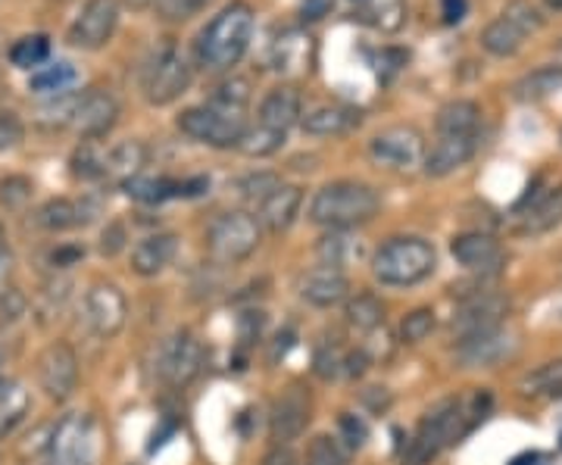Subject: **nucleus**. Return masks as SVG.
<instances>
[{"mask_svg": "<svg viewBox=\"0 0 562 465\" xmlns=\"http://www.w3.org/2000/svg\"><path fill=\"white\" fill-rule=\"evenodd\" d=\"M306 465H347V453L328 434H316L306 446Z\"/></svg>", "mask_w": 562, "mask_h": 465, "instance_id": "79ce46f5", "label": "nucleus"}, {"mask_svg": "<svg viewBox=\"0 0 562 465\" xmlns=\"http://www.w3.org/2000/svg\"><path fill=\"white\" fill-rule=\"evenodd\" d=\"M81 94H54L50 103L41 106V122H50V125H72L76 116V106H79Z\"/></svg>", "mask_w": 562, "mask_h": 465, "instance_id": "a18cd8bd", "label": "nucleus"}, {"mask_svg": "<svg viewBox=\"0 0 562 465\" xmlns=\"http://www.w3.org/2000/svg\"><path fill=\"white\" fill-rule=\"evenodd\" d=\"M360 122V113L350 110V106H341V103H325V106H316L303 116V132L306 135H319V138H328V135H344L347 128H353Z\"/></svg>", "mask_w": 562, "mask_h": 465, "instance_id": "b1692460", "label": "nucleus"}, {"mask_svg": "<svg viewBox=\"0 0 562 465\" xmlns=\"http://www.w3.org/2000/svg\"><path fill=\"white\" fill-rule=\"evenodd\" d=\"M103 160H106V154H98V150L91 147V141H88L79 154L72 157V172L81 175V179H101V175H106Z\"/></svg>", "mask_w": 562, "mask_h": 465, "instance_id": "de8ad7c7", "label": "nucleus"}, {"mask_svg": "<svg viewBox=\"0 0 562 465\" xmlns=\"http://www.w3.org/2000/svg\"><path fill=\"white\" fill-rule=\"evenodd\" d=\"M10 279H13V257L0 253V297L10 291Z\"/></svg>", "mask_w": 562, "mask_h": 465, "instance_id": "13d9d810", "label": "nucleus"}, {"mask_svg": "<svg viewBox=\"0 0 562 465\" xmlns=\"http://www.w3.org/2000/svg\"><path fill=\"white\" fill-rule=\"evenodd\" d=\"M284 147V132H276L269 125H257V128H247L244 138L238 141V150L244 157H254V160H262V157H272Z\"/></svg>", "mask_w": 562, "mask_h": 465, "instance_id": "72a5a7b5", "label": "nucleus"}, {"mask_svg": "<svg viewBox=\"0 0 562 465\" xmlns=\"http://www.w3.org/2000/svg\"><path fill=\"white\" fill-rule=\"evenodd\" d=\"M438 253L425 238H391L372 257L375 279L387 287H413L431 279Z\"/></svg>", "mask_w": 562, "mask_h": 465, "instance_id": "7ed1b4c3", "label": "nucleus"}, {"mask_svg": "<svg viewBox=\"0 0 562 465\" xmlns=\"http://www.w3.org/2000/svg\"><path fill=\"white\" fill-rule=\"evenodd\" d=\"M475 150H479V135H441L431 154H425V175L443 179L472 160Z\"/></svg>", "mask_w": 562, "mask_h": 465, "instance_id": "a211bd4d", "label": "nucleus"}, {"mask_svg": "<svg viewBox=\"0 0 562 465\" xmlns=\"http://www.w3.org/2000/svg\"><path fill=\"white\" fill-rule=\"evenodd\" d=\"M516 341L509 334L497 331H487V334H475V338H465L457 347V360L462 368H491V365L503 363L506 356H513Z\"/></svg>", "mask_w": 562, "mask_h": 465, "instance_id": "6ab92c4d", "label": "nucleus"}, {"mask_svg": "<svg viewBox=\"0 0 562 465\" xmlns=\"http://www.w3.org/2000/svg\"><path fill=\"white\" fill-rule=\"evenodd\" d=\"M254 38V10L250 3L235 0L222 7L198 38V60L210 72H225L238 66Z\"/></svg>", "mask_w": 562, "mask_h": 465, "instance_id": "f257e3e1", "label": "nucleus"}, {"mask_svg": "<svg viewBox=\"0 0 562 465\" xmlns=\"http://www.w3.org/2000/svg\"><path fill=\"white\" fill-rule=\"evenodd\" d=\"M76 81V69L69 66V63H54V66H47V69H41L32 76V91L35 94H63V91H69V84Z\"/></svg>", "mask_w": 562, "mask_h": 465, "instance_id": "ea45409f", "label": "nucleus"}, {"mask_svg": "<svg viewBox=\"0 0 562 465\" xmlns=\"http://www.w3.org/2000/svg\"><path fill=\"white\" fill-rule=\"evenodd\" d=\"M560 57H562V41H560Z\"/></svg>", "mask_w": 562, "mask_h": 465, "instance_id": "0e129e2a", "label": "nucleus"}, {"mask_svg": "<svg viewBox=\"0 0 562 465\" xmlns=\"http://www.w3.org/2000/svg\"><path fill=\"white\" fill-rule=\"evenodd\" d=\"M191 88V63L176 47H162L144 69V98L150 106H169Z\"/></svg>", "mask_w": 562, "mask_h": 465, "instance_id": "423d86ee", "label": "nucleus"}, {"mask_svg": "<svg viewBox=\"0 0 562 465\" xmlns=\"http://www.w3.org/2000/svg\"><path fill=\"white\" fill-rule=\"evenodd\" d=\"M120 122V101L103 91V88H91L79 98L76 116H72V128L79 132L85 141H98L106 132H113V125Z\"/></svg>", "mask_w": 562, "mask_h": 465, "instance_id": "4468645a", "label": "nucleus"}, {"mask_svg": "<svg viewBox=\"0 0 562 465\" xmlns=\"http://www.w3.org/2000/svg\"><path fill=\"white\" fill-rule=\"evenodd\" d=\"M0 253H10V247H7V228L0 223Z\"/></svg>", "mask_w": 562, "mask_h": 465, "instance_id": "680f3d73", "label": "nucleus"}, {"mask_svg": "<svg viewBox=\"0 0 562 465\" xmlns=\"http://www.w3.org/2000/svg\"><path fill=\"white\" fill-rule=\"evenodd\" d=\"M465 16V0H443V22L457 25Z\"/></svg>", "mask_w": 562, "mask_h": 465, "instance_id": "4d7b16f0", "label": "nucleus"}, {"mask_svg": "<svg viewBox=\"0 0 562 465\" xmlns=\"http://www.w3.org/2000/svg\"><path fill=\"white\" fill-rule=\"evenodd\" d=\"M32 194H35V184H32V179H25V175H7L0 182V203L7 209H22L25 203L32 201Z\"/></svg>", "mask_w": 562, "mask_h": 465, "instance_id": "49530a36", "label": "nucleus"}, {"mask_svg": "<svg viewBox=\"0 0 562 465\" xmlns=\"http://www.w3.org/2000/svg\"><path fill=\"white\" fill-rule=\"evenodd\" d=\"M435 325H438V319H435V309H413V313L403 319L401 338L406 341V344H419V341H425V338L435 331Z\"/></svg>", "mask_w": 562, "mask_h": 465, "instance_id": "c03bdc74", "label": "nucleus"}, {"mask_svg": "<svg viewBox=\"0 0 562 465\" xmlns=\"http://www.w3.org/2000/svg\"><path fill=\"white\" fill-rule=\"evenodd\" d=\"M38 385L50 400H66L79 385V356L66 341H54L41 350Z\"/></svg>", "mask_w": 562, "mask_h": 465, "instance_id": "9d476101", "label": "nucleus"}, {"mask_svg": "<svg viewBox=\"0 0 562 465\" xmlns=\"http://www.w3.org/2000/svg\"><path fill=\"white\" fill-rule=\"evenodd\" d=\"M501 16L516 22L525 35H535V32H541L543 29V13L531 3V0H509V3L503 7Z\"/></svg>", "mask_w": 562, "mask_h": 465, "instance_id": "37998d69", "label": "nucleus"}, {"mask_svg": "<svg viewBox=\"0 0 562 465\" xmlns=\"http://www.w3.org/2000/svg\"><path fill=\"white\" fill-rule=\"evenodd\" d=\"M103 166H106L110 179L125 184L128 179L140 175V169L147 166V147H144V141H120L106 154Z\"/></svg>", "mask_w": 562, "mask_h": 465, "instance_id": "c85d7f7f", "label": "nucleus"}, {"mask_svg": "<svg viewBox=\"0 0 562 465\" xmlns=\"http://www.w3.org/2000/svg\"><path fill=\"white\" fill-rule=\"evenodd\" d=\"M316 250H319L322 265H331V269H344L347 263L360 260V243L353 241V238H347L344 231L325 235Z\"/></svg>", "mask_w": 562, "mask_h": 465, "instance_id": "c9c22d12", "label": "nucleus"}, {"mask_svg": "<svg viewBox=\"0 0 562 465\" xmlns=\"http://www.w3.org/2000/svg\"><path fill=\"white\" fill-rule=\"evenodd\" d=\"M525 394H547V397H562V360L557 363H543L538 365L531 375L522 378Z\"/></svg>", "mask_w": 562, "mask_h": 465, "instance_id": "a19ab883", "label": "nucleus"}, {"mask_svg": "<svg viewBox=\"0 0 562 465\" xmlns=\"http://www.w3.org/2000/svg\"><path fill=\"white\" fill-rule=\"evenodd\" d=\"M57 3H66V0H57Z\"/></svg>", "mask_w": 562, "mask_h": 465, "instance_id": "69168bd1", "label": "nucleus"}, {"mask_svg": "<svg viewBox=\"0 0 562 465\" xmlns=\"http://www.w3.org/2000/svg\"><path fill=\"white\" fill-rule=\"evenodd\" d=\"M122 3H125V7H128V10H147V7H154V3H157V0H122Z\"/></svg>", "mask_w": 562, "mask_h": 465, "instance_id": "052dcab7", "label": "nucleus"}, {"mask_svg": "<svg viewBox=\"0 0 562 465\" xmlns=\"http://www.w3.org/2000/svg\"><path fill=\"white\" fill-rule=\"evenodd\" d=\"M509 313V300L497 294V291H487V294H475L472 300H465L462 309L453 319V331L460 334V341L465 338H475V334H487V331H497Z\"/></svg>", "mask_w": 562, "mask_h": 465, "instance_id": "2eb2a0df", "label": "nucleus"}, {"mask_svg": "<svg viewBox=\"0 0 562 465\" xmlns=\"http://www.w3.org/2000/svg\"><path fill=\"white\" fill-rule=\"evenodd\" d=\"M179 132L188 135L191 141L206 144V147H238V141L244 138V116H228V113H220L213 106H188L181 110L179 116Z\"/></svg>", "mask_w": 562, "mask_h": 465, "instance_id": "0eeeda50", "label": "nucleus"}, {"mask_svg": "<svg viewBox=\"0 0 562 465\" xmlns=\"http://www.w3.org/2000/svg\"><path fill=\"white\" fill-rule=\"evenodd\" d=\"M438 135H482V106L475 101H450L438 110Z\"/></svg>", "mask_w": 562, "mask_h": 465, "instance_id": "393cba45", "label": "nucleus"}, {"mask_svg": "<svg viewBox=\"0 0 562 465\" xmlns=\"http://www.w3.org/2000/svg\"><path fill=\"white\" fill-rule=\"evenodd\" d=\"M262 465H294V453L288 450V444L284 446H276L266 460H262Z\"/></svg>", "mask_w": 562, "mask_h": 465, "instance_id": "bf43d9fd", "label": "nucleus"}, {"mask_svg": "<svg viewBox=\"0 0 562 465\" xmlns=\"http://www.w3.org/2000/svg\"><path fill=\"white\" fill-rule=\"evenodd\" d=\"M543 3H547L550 10H562V0H543Z\"/></svg>", "mask_w": 562, "mask_h": 465, "instance_id": "e2e57ef3", "label": "nucleus"}, {"mask_svg": "<svg viewBox=\"0 0 562 465\" xmlns=\"http://www.w3.org/2000/svg\"><path fill=\"white\" fill-rule=\"evenodd\" d=\"M272 188H279V182L272 179V175H257V179H247L244 182V197H250V201L260 203Z\"/></svg>", "mask_w": 562, "mask_h": 465, "instance_id": "864d4df0", "label": "nucleus"}, {"mask_svg": "<svg viewBox=\"0 0 562 465\" xmlns=\"http://www.w3.org/2000/svg\"><path fill=\"white\" fill-rule=\"evenodd\" d=\"M341 428L344 434H347V444L362 446V441H366V426H362L357 416H341Z\"/></svg>", "mask_w": 562, "mask_h": 465, "instance_id": "6e6d98bb", "label": "nucleus"}, {"mask_svg": "<svg viewBox=\"0 0 562 465\" xmlns=\"http://www.w3.org/2000/svg\"><path fill=\"white\" fill-rule=\"evenodd\" d=\"M310 38H301L297 32H284L276 44H272V69L279 72H294L306 66V44Z\"/></svg>", "mask_w": 562, "mask_h": 465, "instance_id": "f704fd0d", "label": "nucleus"}, {"mask_svg": "<svg viewBox=\"0 0 562 465\" xmlns=\"http://www.w3.org/2000/svg\"><path fill=\"white\" fill-rule=\"evenodd\" d=\"M125 194L140 203H162L169 197H179L181 182H169V179H147V175H135L125 182Z\"/></svg>", "mask_w": 562, "mask_h": 465, "instance_id": "e433bc0d", "label": "nucleus"}, {"mask_svg": "<svg viewBox=\"0 0 562 465\" xmlns=\"http://www.w3.org/2000/svg\"><path fill=\"white\" fill-rule=\"evenodd\" d=\"M301 203L303 191L297 184H279V188H272V191L257 203V206H260V209H257V223L279 235V231L294 225L297 213H301Z\"/></svg>", "mask_w": 562, "mask_h": 465, "instance_id": "aec40b11", "label": "nucleus"}, {"mask_svg": "<svg viewBox=\"0 0 562 465\" xmlns=\"http://www.w3.org/2000/svg\"><path fill=\"white\" fill-rule=\"evenodd\" d=\"M347 291H350V284H347V275H344L341 269H331V265H319V269H313L306 279H303V300L313 306H335L341 304L344 297H347Z\"/></svg>", "mask_w": 562, "mask_h": 465, "instance_id": "5701e85b", "label": "nucleus"}, {"mask_svg": "<svg viewBox=\"0 0 562 465\" xmlns=\"http://www.w3.org/2000/svg\"><path fill=\"white\" fill-rule=\"evenodd\" d=\"M347 322L353 325L357 331H375L379 325H384L382 300L372 297V294H360L357 300L347 304Z\"/></svg>", "mask_w": 562, "mask_h": 465, "instance_id": "58836bf2", "label": "nucleus"}, {"mask_svg": "<svg viewBox=\"0 0 562 465\" xmlns=\"http://www.w3.org/2000/svg\"><path fill=\"white\" fill-rule=\"evenodd\" d=\"M301 116H303V98L294 84H279V88H272V91L262 98L260 125H269V128H276V132H284V135H288V128H291L294 122H301Z\"/></svg>", "mask_w": 562, "mask_h": 465, "instance_id": "4be33fe9", "label": "nucleus"}, {"mask_svg": "<svg viewBox=\"0 0 562 465\" xmlns=\"http://www.w3.org/2000/svg\"><path fill=\"white\" fill-rule=\"evenodd\" d=\"M22 313H25V297H22L16 287H10V291L0 297V319H3V322H16Z\"/></svg>", "mask_w": 562, "mask_h": 465, "instance_id": "3c124183", "label": "nucleus"}, {"mask_svg": "<svg viewBox=\"0 0 562 465\" xmlns=\"http://www.w3.org/2000/svg\"><path fill=\"white\" fill-rule=\"evenodd\" d=\"M203 365V344L188 331L181 328L176 331L166 344H162L160 353V375L166 385L184 387L191 385L198 378Z\"/></svg>", "mask_w": 562, "mask_h": 465, "instance_id": "f8f14e48", "label": "nucleus"}, {"mask_svg": "<svg viewBox=\"0 0 562 465\" xmlns=\"http://www.w3.org/2000/svg\"><path fill=\"white\" fill-rule=\"evenodd\" d=\"M122 247H125V228H122L120 223L106 225V231H103V238H101L103 257H116Z\"/></svg>", "mask_w": 562, "mask_h": 465, "instance_id": "603ef678", "label": "nucleus"}, {"mask_svg": "<svg viewBox=\"0 0 562 465\" xmlns=\"http://www.w3.org/2000/svg\"><path fill=\"white\" fill-rule=\"evenodd\" d=\"M85 319L98 338H116L125 328V319H128L125 294L110 282L91 284L85 294Z\"/></svg>", "mask_w": 562, "mask_h": 465, "instance_id": "9b49d317", "label": "nucleus"}, {"mask_svg": "<svg viewBox=\"0 0 562 465\" xmlns=\"http://www.w3.org/2000/svg\"><path fill=\"white\" fill-rule=\"evenodd\" d=\"M176 253H179V238L176 235H169V231L147 235L132 250V269L140 279H154V275H160L162 269L176 260Z\"/></svg>", "mask_w": 562, "mask_h": 465, "instance_id": "412c9836", "label": "nucleus"}, {"mask_svg": "<svg viewBox=\"0 0 562 465\" xmlns=\"http://www.w3.org/2000/svg\"><path fill=\"white\" fill-rule=\"evenodd\" d=\"M525 38L528 35H525L516 22L506 20V16H497V20H491L484 25L482 47L491 57H516L522 50Z\"/></svg>", "mask_w": 562, "mask_h": 465, "instance_id": "bb28decb", "label": "nucleus"}, {"mask_svg": "<svg viewBox=\"0 0 562 465\" xmlns=\"http://www.w3.org/2000/svg\"><path fill=\"white\" fill-rule=\"evenodd\" d=\"M516 98L525 103H535V101H547V98H553V94H560L562 91V66H543V69H535L531 76H525V79L516 81Z\"/></svg>", "mask_w": 562, "mask_h": 465, "instance_id": "c756f323", "label": "nucleus"}, {"mask_svg": "<svg viewBox=\"0 0 562 465\" xmlns=\"http://www.w3.org/2000/svg\"><path fill=\"white\" fill-rule=\"evenodd\" d=\"M29 406H32L29 390L20 382H10V378L3 382L0 378V438L20 426L22 419H25V412H29Z\"/></svg>", "mask_w": 562, "mask_h": 465, "instance_id": "7c9ffc66", "label": "nucleus"}, {"mask_svg": "<svg viewBox=\"0 0 562 465\" xmlns=\"http://www.w3.org/2000/svg\"><path fill=\"white\" fill-rule=\"evenodd\" d=\"M247 103H250V81L241 79V76H232V79L220 81L213 88L206 106H213L220 113H228V116H244Z\"/></svg>", "mask_w": 562, "mask_h": 465, "instance_id": "473e14b6", "label": "nucleus"}, {"mask_svg": "<svg viewBox=\"0 0 562 465\" xmlns=\"http://www.w3.org/2000/svg\"><path fill=\"white\" fill-rule=\"evenodd\" d=\"M120 25V0H88L69 25V44L79 50H101Z\"/></svg>", "mask_w": 562, "mask_h": 465, "instance_id": "1a4fd4ad", "label": "nucleus"}, {"mask_svg": "<svg viewBox=\"0 0 562 465\" xmlns=\"http://www.w3.org/2000/svg\"><path fill=\"white\" fill-rule=\"evenodd\" d=\"M360 20L382 35H397L409 20V7L406 0H362Z\"/></svg>", "mask_w": 562, "mask_h": 465, "instance_id": "a878e982", "label": "nucleus"}, {"mask_svg": "<svg viewBox=\"0 0 562 465\" xmlns=\"http://www.w3.org/2000/svg\"><path fill=\"white\" fill-rule=\"evenodd\" d=\"M81 223H88V213L69 197H54L38 209V225L47 231H69Z\"/></svg>", "mask_w": 562, "mask_h": 465, "instance_id": "2f4dec72", "label": "nucleus"}, {"mask_svg": "<svg viewBox=\"0 0 562 465\" xmlns=\"http://www.w3.org/2000/svg\"><path fill=\"white\" fill-rule=\"evenodd\" d=\"M50 57V38L47 35H25L10 47V63L16 69H38Z\"/></svg>", "mask_w": 562, "mask_h": 465, "instance_id": "4c0bfd02", "label": "nucleus"}, {"mask_svg": "<svg viewBox=\"0 0 562 465\" xmlns=\"http://www.w3.org/2000/svg\"><path fill=\"white\" fill-rule=\"evenodd\" d=\"M313 416V397L303 385H291L281 390V397L272 404V416H269V431L272 441L279 444H291L294 438H301Z\"/></svg>", "mask_w": 562, "mask_h": 465, "instance_id": "ddd939ff", "label": "nucleus"}, {"mask_svg": "<svg viewBox=\"0 0 562 465\" xmlns=\"http://www.w3.org/2000/svg\"><path fill=\"white\" fill-rule=\"evenodd\" d=\"M335 7V0H303L301 3V20L303 22H316L322 16H328Z\"/></svg>", "mask_w": 562, "mask_h": 465, "instance_id": "5fc2aeb1", "label": "nucleus"}, {"mask_svg": "<svg viewBox=\"0 0 562 465\" xmlns=\"http://www.w3.org/2000/svg\"><path fill=\"white\" fill-rule=\"evenodd\" d=\"M25 141V125L13 110H0V154Z\"/></svg>", "mask_w": 562, "mask_h": 465, "instance_id": "09e8293b", "label": "nucleus"}, {"mask_svg": "<svg viewBox=\"0 0 562 465\" xmlns=\"http://www.w3.org/2000/svg\"><path fill=\"white\" fill-rule=\"evenodd\" d=\"M262 225L250 213H222L206 231V247L216 263H241L260 247Z\"/></svg>", "mask_w": 562, "mask_h": 465, "instance_id": "39448f33", "label": "nucleus"}, {"mask_svg": "<svg viewBox=\"0 0 562 465\" xmlns=\"http://www.w3.org/2000/svg\"><path fill=\"white\" fill-rule=\"evenodd\" d=\"M450 253L469 272H497L503 265V247L484 231H465L450 241Z\"/></svg>", "mask_w": 562, "mask_h": 465, "instance_id": "f3484780", "label": "nucleus"}, {"mask_svg": "<svg viewBox=\"0 0 562 465\" xmlns=\"http://www.w3.org/2000/svg\"><path fill=\"white\" fill-rule=\"evenodd\" d=\"M557 225H562V188H553L547 197H541V201L535 203L528 213L522 216V223H519V235H547L550 228H557Z\"/></svg>", "mask_w": 562, "mask_h": 465, "instance_id": "cd10ccee", "label": "nucleus"}, {"mask_svg": "<svg viewBox=\"0 0 562 465\" xmlns=\"http://www.w3.org/2000/svg\"><path fill=\"white\" fill-rule=\"evenodd\" d=\"M382 206V197L366 182H331L316 191L310 203V219L331 231H347L353 225L369 223Z\"/></svg>", "mask_w": 562, "mask_h": 465, "instance_id": "f03ea898", "label": "nucleus"}, {"mask_svg": "<svg viewBox=\"0 0 562 465\" xmlns=\"http://www.w3.org/2000/svg\"><path fill=\"white\" fill-rule=\"evenodd\" d=\"M369 157L384 169L409 172L425 162V138L413 125H391L369 141Z\"/></svg>", "mask_w": 562, "mask_h": 465, "instance_id": "6e6552de", "label": "nucleus"}, {"mask_svg": "<svg viewBox=\"0 0 562 465\" xmlns=\"http://www.w3.org/2000/svg\"><path fill=\"white\" fill-rule=\"evenodd\" d=\"M91 426L85 416H66L50 438V465H88Z\"/></svg>", "mask_w": 562, "mask_h": 465, "instance_id": "dca6fc26", "label": "nucleus"}, {"mask_svg": "<svg viewBox=\"0 0 562 465\" xmlns=\"http://www.w3.org/2000/svg\"><path fill=\"white\" fill-rule=\"evenodd\" d=\"M462 434V404L460 400H443L435 406L422 426L416 428L413 441L403 450V465H428L443 446H450Z\"/></svg>", "mask_w": 562, "mask_h": 465, "instance_id": "20e7f679", "label": "nucleus"}, {"mask_svg": "<svg viewBox=\"0 0 562 465\" xmlns=\"http://www.w3.org/2000/svg\"><path fill=\"white\" fill-rule=\"evenodd\" d=\"M206 0H157L162 20H191Z\"/></svg>", "mask_w": 562, "mask_h": 465, "instance_id": "8fccbe9b", "label": "nucleus"}]
</instances>
